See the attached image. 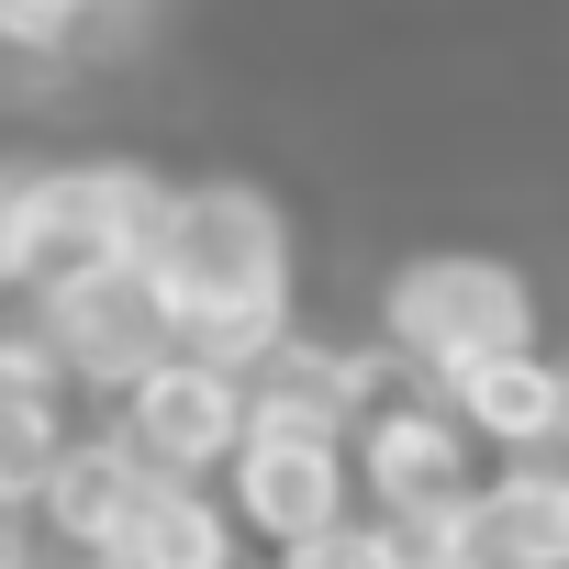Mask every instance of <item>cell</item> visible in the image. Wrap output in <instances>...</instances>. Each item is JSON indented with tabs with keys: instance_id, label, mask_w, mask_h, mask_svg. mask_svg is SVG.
<instances>
[{
	"instance_id": "cell-11",
	"label": "cell",
	"mask_w": 569,
	"mask_h": 569,
	"mask_svg": "<svg viewBox=\"0 0 569 569\" xmlns=\"http://www.w3.org/2000/svg\"><path fill=\"white\" fill-rule=\"evenodd\" d=\"M469 558L569 569V458H491V480L469 491Z\"/></svg>"
},
{
	"instance_id": "cell-3",
	"label": "cell",
	"mask_w": 569,
	"mask_h": 569,
	"mask_svg": "<svg viewBox=\"0 0 569 569\" xmlns=\"http://www.w3.org/2000/svg\"><path fill=\"white\" fill-rule=\"evenodd\" d=\"M23 313H34L46 358L68 369V391H101V402H123L157 358L190 347V336H179V302H168V279H157L146 257L68 268V279H46V291H23Z\"/></svg>"
},
{
	"instance_id": "cell-6",
	"label": "cell",
	"mask_w": 569,
	"mask_h": 569,
	"mask_svg": "<svg viewBox=\"0 0 569 569\" xmlns=\"http://www.w3.org/2000/svg\"><path fill=\"white\" fill-rule=\"evenodd\" d=\"M223 502H234V525H246L257 547H291V536H313V525H336V513L369 502V480H358V436L246 425V447L223 458Z\"/></svg>"
},
{
	"instance_id": "cell-15",
	"label": "cell",
	"mask_w": 569,
	"mask_h": 569,
	"mask_svg": "<svg viewBox=\"0 0 569 569\" xmlns=\"http://www.w3.org/2000/svg\"><path fill=\"white\" fill-rule=\"evenodd\" d=\"M112 12H123V0H0V46H12V57H68Z\"/></svg>"
},
{
	"instance_id": "cell-12",
	"label": "cell",
	"mask_w": 569,
	"mask_h": 569,
	"mask_svg": "<svg viewBox=\"0 0 569 569\" xmlns=\"http://www.w3.org/2000/svg\"><path fill=\"white\" fill-rule=\"evenodd\" d=\"M157 480V458L123 436V425H101V436H68V458H57V480L34 491V513H46V547H68V558H101L112 547V525L134 513V491Z\"/></svg>"
},
{
	"instance_id": "cell-10",
	"label": "cell",
	"mask_w": 569,
	"mask_h": 569,
	"mask_svg": "<svg viewBox=\"0 0 569 569\" xmlns=\"http://www.w3.org/2000/svg\"><path fill=\"white\" fill-rule=\"evenodd\" d=\"M90 569H246V525H234V502H223V491H201V480L157 469Z\"/></svg>"
},
{
	"instance_id": "cell-16",
	"label": "cell",
	"mask_w": 569,
	"mask_h": 569,
	"mask_svg": "<svg viewBox=\"0 0 569 569\" xmlns=\"http://www.w3.org/2000/svg\"><path fill=\"white\" fill-rule=\"evenodd\" d=\"M0 569H46V513L34 502H0Z\"/></svg>"
},
{
	"instance_id": "cell-1",
	"label": "cell",
	"mask_w": 569,
	"mask_h": 569,
	"mask_svg": "<svg viewBox=\"0 0 569 569\" xmlns=\"http://www.w3.org/2000/svg\"><path fill=\"white\" fill-rule=\"evenodd\" d=\"M146 268L168 279L179 336L234 358V369H257L279 336H291L302 257H291V212H279L257 179H179L157 234H146Z\"/></svg>"
},
{
	"instance_id": "cell-14",
	"label": "cell",
	"mask_w": 569,
	"mask_h": 569,
	"mask_svg": "<svg viewBox=\"0 0 569 569\" xmlns=\"http://www.w3.org/2000/svg\"><path fill=\"white\" fill-rule=\"evenodd\" d=\"M268 569H425L413 558V536H402V513H336V525H313V536H291V547H268Z\"/></svg>"
},
{
	"instance_id": "cell-9",
	"label": "cell",
	"mask_w": 569,
	"mask_h": 569,
	"mask_svg": "<svg viewBox=\"0 0 569 569\" xmlns=\"http://www.w3.org/2000/svg\"><path fill=\"white\" fill-rule=\"evenodd\" d=\"M447 391H458V413L480 425L491 458H569V358H558L547 336H536V347H502V358H480V369H458Z\"/></svg>"
},
{
	"instance_id": "cell-2",
	"label": "cell",
	"mask_w": 569,
	"mask_h": 569,
	"mask_svg": "<svg viewBox=\"0 0 569 569\" xmlns=\"http://www.w3.org/2000/svg\"><path fill=\"white\" fill-rule=\"evenodd\" d=\"M536 279L491 246H425L380 279V347L413 369V380H458L502 347H536Z\"/></svg>"
},
{
	"instance_id": "cell-8",
	"label": "cell",
	"mask_w": 569,
	"mask_h": 569,
	"mask_svg": "<svg viewBox=\"0 0 569 569\" xmlns=\"http://www.w3.org/2000/svg\"><path fill=\"white\" fill-rule=\"evenodd\" d=\"M391 380H402L391 347H336V336L291 325V336L246 369V413H257V425H302V436H358Z\"/></svg>"
},
{
	"instance_id": "cell-13",
	"label": "cell",
	"mask_w": 569,
	"mask_h": 569,
	"mask_svg": "<svg viewBox=\"0 0 569 569\" xmlns=\"http://www.w3.org/2000/svg\"><path fill=\"white\" fill-rule=\"evenodd\" d=\"M68 458V369L46 358V336H0V502H34Z\"/></svg>"
},
{
	"instance_id": "cell-18",
	"label": "cell",
	"mask_w": 569,
	"mask_h": 569,
	"mask_svg": "<svg viewBox=\"0 0 569 569\" xmlns=\"http://www.w3.org/2000/svg\"><path fill=\"white\" fill-rule=\"evenodd\" d=\"M0 302H12V279H0Z\"/></svg>"
},
{
	"instance_id": "cell-17",
	"label": "cell",
	"mask_w": 569,
	"mask_h": 569,
	"mask_svg": "<svg viewBox=\"0 0 569 569\" xmlns=\"http://www.w3.org/2000/svg\"><path fill=\"white\" fill-rule=\"evenodd\" d=\"M23 179L34 157H0V279H12V246H23Z\"/></svg>"
},
{
	"instance_id": "cell-7",
	"label": "cell",
	"mask_w": 569,
	"mask_h": 569,
	"mask_svg": "<svg viewBox=\"0 0 569 569\" xmlns=\"http://www.w3.org/2000/svg\"><path fill=\"white\" fill-rule=\"evenodd\" d=\"M112 425L157 458V469H179V480H223V458L246 447V369L234 358H212V347H179V358H157L123 402H112Z\"/></svg>"
},
{
	"instance_id": "cell-5",
	"label": "cell",
	"mask_w": 569,
	"mask_h": 569,
	"mask_svg": "<svg viewBox=\"0 0 569 569\" xmlns=\"http://www.w3.org/2000/svg\"><path fill=\"white\" fill-rule=\"evenodd\" d=\"M491 447H480V425L458 413V391L447 380H391L380 402H369V425H358V480H369V502L380 513H436V502H469L491 469H480Z\"/></svg>"
},
{
	"instance_id": "cell-4",
	"label": "cell",
	"mask_w": 569,
	"mask_h": 569,
	"mask_svg": "<svg viewBox=\"0 0 569 569\" xmlns=\"http://www.w3.org/2000/svg\"><path fill=\"white\" fill-rule=\"evenodd\" d=\"M168 190L179 179H157L146 157H34V179H23V246H12V302L46 291V279H68V268L146 257Z\"/></svg>"
}]
</instances>
